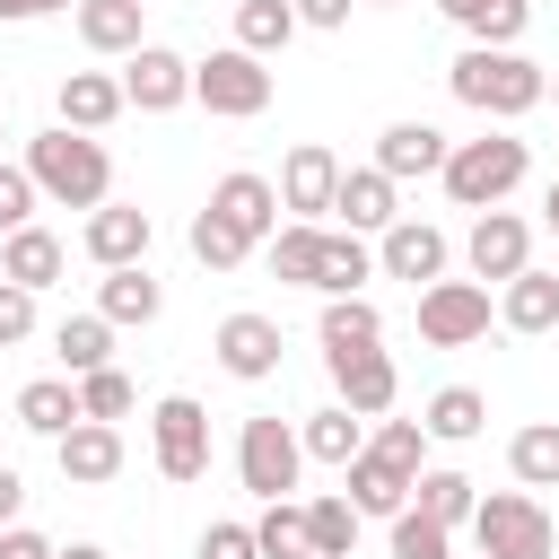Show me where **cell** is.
I'll use <instances>...</instances> for the list:
<instances>
[{
    "mask_svg": "<svg viewBox=\"0 0 559 559\" xmlns=\"http://www.w3.org/2000/svg\"><path fill=\"white\" fill-rule=\"evenodd\" d=\"M445 87H454L472 114H498V122H515V114H533V105L550 96V70H542V61H524L515 44H472V52L445 70Z\"/></svg>",
    "mask_w": 559,
    "mask_h": 559,
    "instance_id": "cell-1",
    "label": "cell"
},
{
    "mask_svg": "<svg viewBox=\"0 0 559 559\" xmlns=\"http://www.w3.org/2000/svg\"><path fill=\"white\" fill-rule=\"evenodd\" d=\"M26 175H35V192H52L61 210H96L105 201V183H114V166H105V148L87 140V131H44V140H26Z\"/></svg>",
    "mask_w": 559,
    "mask_h": 559,
    "instance_id": "cell-2",
    "label": "cell"
},
{
    "mask_svg": "<svg viewBox=\"0 0 559 559\" xmlns=\"http://www.w3.org/2000/svg\"><path fill=\"white\" fill-rule=\"evenodd\" d=\"M445 192L463 201V210H498L515 183H524V140H507V131H489V140H463V148H445Z\"/></svg>",
    "mask_w": 559,
    "mask_h": 559,
    "instance_id": "cell-3",
    "label": "cell"
},
{
    "mask_svg": "<svg viewBox=\"0 0 559 559\" xmlns=\"http://www.w3.org/2000/svg\"><path fill=\"white\" fill-rule=\"evenodd\" d=\"M472 533H480V559H550V507L524 498V489H498L472 507Z\"/></svg>",
    "mask_w": 559,
    "mask_h": 559,
    "instance_id": "cell-4",
    "label": "cell"
},
{
    "mask_svg": "<svg viewBox=\"0 0 559 559\" xmlns=\"http://www.w3.org/2000/svg\"><path fill=\"white\" fill-rule=\"evenodd\" d=\"M192 96H201L210 114H236V122H245V114H262V105H271V70H262V52H245V44H236V52L192 61Z\"/></svg>",
    "mask_w": 559,
    "mask_h": 559,
    "instance_id": "cell-5",
    "label": "cell"
},
{
    "mask_svg": "<svg viewBox=\"0 0 559 559\" xmlns=\"http://www.w3.org/2000/svg\"><path fill=\"white\" fill-rule=\"evenodd\" d=\"M489 332V288L480 280H428L419 288V341L428 349H463Z\"/></svg>",
    "mask_w": 559,
    "mask_h": 559,
    "instance_id": "cell-6",
    "label": "cell"
},
{
    "mask_svg": "<svg viewBox=\"0 0 559 559\" xmlns=\"http://www.w3.org/2000/svg\"><path fill=\"white\" fill-rule=\"evenodd\" d=\"M297 463H306V445H297L288 419H245V437H236V472H245L253 498H288V489H297Z\"/></svg>",
    "mask_w": 559,
    "mask_h": 559,
    "instance_id": "cell-7",
    "label": "cell"
},
{
    "mask_svg": "<svg viewBox=\"0 0 559 559\" xmlns=\"http://www.w3.org/2000/svg\"><path fill=\"white\" fill-rule=\"evenodd\" d=\"M157 472L166 480H201L210 472V411L192 393H166L157 402Z\"/></svg>",
    "mask_w": 559,
    "mask_h": 559,
    "instance_id": "cell-8",
    "label": "cell"
},
{
    "mask_svg": "<svg viewBox=\"0 0 559 559\" xmlns=\"http://www.w3.org/2000/svg\"><path fill=\"white\" fill-rule=\"evenodd\" d=\"M192 96V61L183 52H166V44H140L131 61H122V105H140V114H166V105H183Z\"/></svg>",
    "mask_w": 559,
    "mask_h": 559,
    "instance_id": "cell-9",
    "label": "cell"
},
{
    "mask_svg": "<svg viewBox=\"0 0 559 559\" xmlns=\"http://www.w3.org/2000/svg\"><path fill=\"white\" fill-rule=\"evenodd\" d=\"M52 454H61V480H114L122 472V428L114 419H70L61 437H52Z\"/></svg>",
    "mask_w": 559,
    "mask_h": 559,
    "instance_id": "cell-10",
    "label": "cell"
},
{
    "mask_svg": "<svg viewBox=\"0 0 559 559\" xmlns=\"http://www.w3.org/2000/svg\"><path fill=\"white\" fill-rule=\"evenodd\" d=\"M218 367L245 376V384H262V376L280 367V323H271V314H227V323H218Z\"/></svg>",
    "mask_w": 559,
    "mask_h": 559,
    "instance_id": "cell-11",
    "label": "cell"
},
{
    "mask_svg": "<svg viewBox=\"0 0 559 559\" xmlns=\"http://www.w3.org/2000/svg\"><path fill=\"white\" fill-rule=\"evenodd\" d=\"M210 218H218V227H236L245 245H262V236H271V218H280V192H271L262 175H227V183L210 192Z\"/></svg>",
    "mask_w": 559,
    "mask_h": 559,
    "instance_id": "cell-12",
    "label": "cell"
},
{
    "mask_svg": "<svg viewBox=\"0 0 559 559\" xmlns=\"http://www.w3.org/2000/svg\"><path fill=\"white\" fill-rule=\"evenodd\" d=\"M524 253H533V236H524L515 210H480V218H472V271H480V280H515Z\"/></svg>",
    "mask_w": 559,
    "mask_h": 559,
    "instance_id": "cell-13",
    "label": "cell"
},
{
    "mask_svg": "<svg viewBox=\"0 0 559 559\" xmlns=\"http://www.w3.org/2000/svg\"><path fill=\"white\" fill-rule=\"evenodd\" d=\"M376 262H384L393 280H411V288H419V280H437V271H445V236H437L428 218H393V227H384V253H376Z\"/></svg>",
    "mask_w": 559,
    "mask_h": 559,
    "instance_id": "cell-14",
    "label": "cell"
},
{
    "mask_svg": "<svg viewBox=\"0 0 559 559\" xmlns=\"http://www.w3.org/2000/svg\"><path fill=\"white\" fill-rule=\"evenodd\" d=\"M332 384H341V402H349L358 419L393 411V358H384V349H341V358H332Z\"/></svg>",
    "mask_w": 559,
    "mask_h": 559,
    "instance_id": "cell-15",
    "label": "cell"
},
{
    "mask_svg": "<svg viewBox=\"0 0 559 559\" xmlns=\"http://www.w3.org/2000/svg\"><path fill=\"white\" fill-rule=\"evenodd\" d=\"M332 183H341V157H332L323 140L288 148V166H280V201H288V210H332Z\"/></svg>",
    "mask_w": 559,
    "mask_h": 559,
    "instance_id": "cell-16",
    "label": "cell"
},
{
    "mask_svg": "<svg viewBox=\"0 0 559 559\" xmlns=\"http://www.w3.org/2000/svg\"><path fill=\"white\" fill-rule=\"evenodd\" d=\"M445 166V131H428V122H393L384 140H376V175H437Z\"/></svg>",
    "mask_w": 559,
    "mask_h": 559,
    "instance_id": "cell-17",
    "label": "cell"
},
{
    "mask_svg": "<svg viewBox=\"0 0 559 559\" xmlns=\"http://www.w3.org/2000/svg\"><path fill=\"white\" fill-rule=\"evenodd\" d=\"M87 253H96L105 271L140 262V253H148V210H114V201H96V218H87Z\"/></svg>",
    "mask_w": 559,
    "mask_h": 559,
    "instance_id": "cell-18",
    "label": "cell"
},
{
    "mask_svg": "<svg viewBox=\"0 0 559 559\" xmlns=\"http://www.w3.org/2000/svg\"><path fill=\"white\" fill-rule=\"evenodd\" d=\"M341 472H349V507H358V515H402L411 472H393V463H384V454H367V445H358Z\"/></svg>",
    "mask_w": 559,
    "mask_h": 559,
    "instance_id": "cell-19",
    "label": "cell"
},
{
    "mask_svg": "<svg viewBox=\"0 0 559 559\" xmlns=\"http://www.w3.org/2000/svg\"><path fill=\"white\" fill-rule=\"evenodd\" d=\"M122 114V79H105V70H70L61 79V122L70 131H105Z\"/></svg>",
    "mask_w": 559,
    "mask_h": 559,
    "instance_id": "cell-20",
    "label": "cell"
},
{
    "mask_svg": "<svg viewBox=\"0 0 559 559\" xmlns=\"http://www.w3.org/2000/svg\"><path fill=\"white\" fill-rule=\"evenodd\" d=\"M0 280H17V288H52V280H61V236H44V227H9V245H0Z\"/></svg>",
    "mask_w": 559,
    "mask_h": 559,
    "instance_id": "cell-21",
    "label": "cell"
},
{
    "mask_svg": "<svg viewBox=\"0 0 559 559\" xmlns=\"http://www.w3.org/2000/svg\"><path fill=\"white\" fill-rule=\"evenodd\" d=\"M498 314H507V332H550V323H559V271H533V262H524V271L507 280V306H498Z\"/></svg>",
    "mask_w": 559,
    "mask_h": 559,
    "instance_id": "cell-22",
    "label": "cell"
},
{
    "mask_svg": "<svg viewBox=\"0 0 559 559\" xmlns=\"http://www.w3.org/2000/svg\"><path fill=\"white\" fill-rule=\"evenodd\" d=\"M332 210H341L349 227H393V175H376V166L341 175V183H332Z\"/></svg>",
    "mask_w": 559,
    "mask_h": 559,
    "instance_id": "cell-23",
    "label": "cell"
},
{
    "mask_svg": "<svg viewBox=\"0 0 559 559\" xmlns=\"http://www.w3.org/2000/svg\"><path fill=\"white\" fill-rule=\"evenodd\" d=\"M437 9H445L472 44H515V35H524V17H533L524 0H437Z\"/></svg>",
    "mask_w": 559,
    "mask_h": 559,
    "instance_id": "cell-24",
    "label": "cell"
},
{
    "mask_svg": "<svg viewBox=\"0 0 559 559\" xmlns=\"http://www.w3.org/2000/svg\"><path fill=\"white\" fill-rule=\"evenodd\" d=\"M384 341V314L367 306V297H332L323 306V358H341V349H376Z\"/></svg>",
    "mask_w": 559,
    "mask_h": 559,
    "instance_id": "cell-25",
    "label": "cell"
},
{
    "mask_svg": "<svg viewBox=\"0 0 559 559\" xmlns=\"http://www.w3.org/2000/svg\"><path fill=\"white\" fill-rule=\"evenodd\" d=\"M17 419H26L35 437H61V428H70V419H87V411H79V384H61V376H35V384L17 393Z\"/></svg>",
    "mask_w": 559,
    "mask_h": 559,
    "instance_id": "cell-26",
    "label": "cell"
},
{
    "mask_svg": "<svg viewBox=\"0 0 559 559\" xmlns=\"http://www.w3.org/2000/svg\"><path fill=\"white\" fill-rule=\"evenodd\" d=\"M79 35L96 52H140V0H79Z\"/></svg>",
    "mask_w": 559,
    "mask_h": 559,
    "instance_id": "cell-27",
    "label": "cell"
},
{
    "mask_svg": "<svg viewBox=\"0 0 559 559\" xmlns=\"http://www.w3.org/2000/svg\"><path fill=\"white\" fill-rule=\"evenodd\" d=\"M507 463H515V480H524V489H559V419H533V428H515Z\"/></svg>",
    "mask_w": 559,
    "mask_h": 559,
    "instance_id": "cell-28",
    "label": "cell"
},
{
    "mask_svg": "<svg viewBox=\"0 0 559 559\" xmlns=\"http://www.w3.org/2000/svg\"><path fill=\"white\" fill-rule=\"evenodd\" d=\"M96 314H105V323H148V314H157V280H148L140 262L105 271V297H96Z\"/></svg>",
    "mask_w": 559,
    "mask_h": 559,
    "instance_id": "cell-29",
    "label": "cell"
},
{
    "mask_svg": "<svg viewBox=\"0 0 559 559\" xmlns=\"http://www.w3.org/2000/svg\"><path fill=\"white\" fill-rule=\"evenodd\" d=\"M367 271H376V262H367L358 236H323V253H314V288H323V297H358Z\"/></svg>",
    "mask_w": 559,
    "mask_h": 559,
    "instance_id": "cell-30",
    "label": "cell"
},
{
    "mask_svg": "<svg viewBox=\"0 0 559 559\" xmlns=\"http://www.w3.org/2000/svg\"><path fill=\"white\" fill-rule=\"evenodd\" d=\"M52 349H61V367H70V376H87V367H105V349H114V323H105V314H61Z\"/></svg>",
    "mask_w": 559,
    "mask_h": 559,
    "instance_id": "cell-31",
    "label": "cell"
},
{
    "mask_svg": "<svg viewBox=\"0 0 559 559\" xmlns=\"http://www.w3.org/2000/svg\"><path fill=\"white\" fill-rule=\"evenodd\" d=\"M349 542H358V507L349 498H314L306 507V550L314 559H349Z\"/></svg>",
    "mask_w": 559,
    "mask_h": 559,
    "instance_id": "cell-32",
    "label": "cell"
},
{
    "mask_svg": "<svg viewBox=\"0 0 559 559\" xmlns=\"http://www.w3.org/2000/svg\"><path fill=\"white\" fill-rule=\"evenodd\" d=\"M297 35V9L288 0H236V44L245 52H280Z\"/></svg>",
    "mask_w": 559,
    "mask_h": 559,
    "instance_id": "cell-33",
    "label": "cell"
},
{
    "mask_svg": "<svg viewBox=\"0 0 559 559\" xmlns=\"http://www.w3.org/2000/svg\"><path fill=\"white\" fill-rule=\"evenodd\" d=\"M480 419H489V402H480L472 384H445V393L428 402V419H419V428H428V437H454V445H463V437H480Z\"/></svg>",
    "mask_w": 559,
    "mask_h": 559,
    "instance_id": "cell-34",
    "label": "cell"
},
{
    "mask_svg": "<svg viewBox=\"0 0 559 559\" xmlns=\"http://www.w3.org/2000/svg\"><path fill=\"white\" fill-rule=\"evenodd\" d=\"M297 445H306V454H314V463H349V454H358V445H367V437H358V411H349V402H341V411H314V419H306V437H297Z\"/></svg>",
    "mask_w": 559,
    "mask_h": 559,
    "instance_id": "cell-35",
    "label": "cell"
},
{
    "mask_svg": "<svg viewBox=\"0 0 559 559\" xmlns=\"http://www.w3.org/2000/svg\"><path fill=\"white\" fill-rule=\"evenodd\" d=\"M411 489H419V515H437V524H445V533H454V524H463V515H472V507H480V498H472V480H463V472H419V480H411Z\"/></svg>",
    "mask_w": 559,
    "mask_h": 559,
    "instance_id": "cell-36",
    "label": "cell"
},
{
    "mask_svg": "<svg viewBox=\"0 0 559 559\" xmlns=\"http://www.w3.org/2000/svg\"><path fill=\"white\" fill-rule=\"evenodd\" d=\"M253 550H262V559H314V550H306V507L271 498V515L253 524Z\"/></svg>",
    "mask_w": 559,
    "mask_h": 559,
    "instance_id": "cell-37",
    "label": "cell"
},
{
    "mask_svg": "<svg viewBox=\"0 0 559 559\" xmlns=\"http://www.w3.org/2000/svg\"><path fill=\"white\" fill-rule=\"evenodd\" d=\"M314 253H323V227H280L271 236V271L297 280V288H314Z\"/></svg>",
    "mask_w": 559,
    "mask_h": 559,
    "instance_id": "cell-38",
    "label": "cell"
},
{
    "mask_svg": "<svg viewBox=\"0 0 559 559\" xmlns=\"http://www.w3.org/2000/svg\"><path fill=\"white\" fill-rule=\"evenodd\" d=\"M79 411H87V419H122V411H131V376L87 367V376H79Z\"/></svg>",
    "mask_w": 559,
    "mask_h": 559,
    "instance_id": "cell-39",
    "label": "cell"
},
{
    "mask_svg": "<svg viewBox=\"0 0 559 559\" xmlns=\"http://www.w3.org/2000/svg\"><path fill=\"white\" fill-rule=\"evenodd\" d=\"M393 559H445V524L419 515V507H402L393 515Z\"/></svg>",
    "mask_w": 559,
    "mask_h": 559,
    "instance_id": "cell-40",
    "label": "cell"
},
{
    "mask_svg": "<svg viewBox=\"0 0 559 559\" xmlns=\"http://www.w3.org/2000/svg\"><path fill=\"white\" fill-rule=\"evenodd\" d=\"M192 253H201V262H210V271H236V262H245V253H253V245H245V236H236V227H218V218H210V210H201V218H192Z\"/></svg>",
    "mask_w": 559,
    "mask_h": 559,
    "instance_id": "cell-41",
    "label": "cell"
},
{
    "mask_svg": "<svg viewBox=\"0 0 559 559\" xmlns=\"http://www.w3.org/2000/svg\"><path fill=\"white\" fill-rule=\"evenodd\" d=\"M419 445H428V428H419V419H384L367 454H384L393 472H411V480H419Z\"/></svg>",
    "mask_w": 559,
    "mask_h": 559,
    "instance_id": "cell-42",
    "label": "cell"
},
{
    "mask_svg": "<svg viewBox=\"0 0 559 559\" xmlns=\"http://www.w3.org/2000/svg\"><path fill=\"white\" fill-rule=\"evenodd\" d=\"M26 332H35V288L0 280V349H9V341H26Z\"/></svg>",
    "mask_w": 559,
    "mask_h": 559,
    "instance_id": "cell-43",
    "label": "cell"
},
{
    "mask_svg": "<svg viewBox=\"0 0 559 559\" xmlns=\"http://www.w3.org/2000/svg\"><path fill=\"white\" fill-rule=\"evenodd\" d=\"M26 210H35V175L26 166H0V236L26 227Z\"/></svg>",
    "mask_w": 559,
    "mask_h": 559,
    "instance_id": "cell-44",
    "label": "cell"
},
{
    "mask_svg": "<svg viewBox=\"0 0 559 559\" xmlns=\"http://www.w3.org/2000/svg\"><path fill=\"white\" fill-rule=\"evenodd\" d=\"M201 559H262L253 550V524H210L201 533Z\"/></svg>",
    "mask_w": 559,
    "mask_h": 559,
    "instance_id": "cell-45",
    "label": "cell"
},
{
    "mask_svg": "<svg viewBox=\"0 0 559 559\" xmlns=\"http://www.w3.org/2000/svg\"><path fill=\"white\" fill-rule=\"evenodd\" d=\"M0 559H52V542L26 533V524H0Z\"/></svg>",
    "mask_w": 559,
    "mask_h": 559,
    "instance_id": "cell-46",
    "label": "cell"
},
{
    "mask_svg": "<svg viewBox=\"0 0 559 559\" xmlns=\"http://www.w3.org/2000/svg\"><path fill=\"white\" fill-rule=\"evenodd\" d=\"M297 9V26H341L349 17V0H288Z\"/></svg>",
    "mask_w": 559,
    "mask_h": 559,
    "instance_id": "cell-47",
    "label": "cell"
},
{
    "mask_svg": "<svg viewBox=\"0 0 559 559\" xmlns=\"http://www.w3.org/2000/svg\"><path fill=\"white\" fill-rule=\"evenodd\" d=\"M17 498H26V480H17L9 463H0V524H17Z\"/></svg>",
    "mask_w": 559,
    "mask_h": 559,
    "instance_id": "cell-48",
    "label": "cell"
},
{
    "mask_svg": "<svg viewBox=\"0 0 559 559\" xmlns=\"http://www.w3.org/2000/svg\"><path fill=\"white\" fill-rule=\"evenodd\" d=\"M52 559H105V550H96V542H70V550H52Z\"/></svg>",
    "mask_w": 559,
    "mask_h": 559,
    "instance_id": "cell-49",
    "label": "cell"
},
{
    "mask_svg": "<svg viewBox=\"0 0 559 559\" xmlns=\"http://www.w3.org/2000/svg\"><path fill=\"white\" fill-rule=\"evenodd\" d=\"M44 9H70V0H35V17H44Z\"/></svg>",
    "mask_w": 559,
    "mask_h": 559,
    "instance_id": "cell-50",
    "label": "cell"
},
{
    "mask_svg": "<svg viewBox=\"0 0 559 559\" xmlns=\"http://www.w3.org/2000/svg\"><path fill=\"white\" fill-rule=\"evenodd\" d=\"M550 227H559V183H550Z\"/></svg>",
    "mask_w": 559,
    "mask_h": 559,
    "instance_id": "cell-51",
    "label": "cell"
}]
</instances>
